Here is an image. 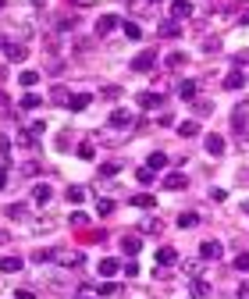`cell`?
<instances>
[{
    "label": "cell",
    "mask_w": 249,
    "mask_h": 299,
    "mask_svg": "<svg viewBox=\"0 0 249 299\" xmlns=\"http://www.w3.org/2000/svg\"><path fill=\"white\" fill-rule=\"evenodd\" d=\"M7 153H11V139H7V136H0V157H7Z\"/></svg>",
    "instance_id": "45"
},
{
    "label": "cell",
    "mask_w": 249,
    "mask_h": 299,
    "mask_svg": "<svg viewBox=\"0 0 249 299\" xmlns=\"http://www.w3.org/2000/svg\"><path fill=\"white\" fill-rule=\"evenodd\" d=\"M135 103H139L143 111H157V107L164 103V93H139V96H135Z\"/></svg>",
    "instance_id": "2"
},
{
    "label": "cell",
    "mask_w": 249,
    "mask_h": 299,
    "mask_svg": "<svg viewBox=\"0 0 249 299\" xmlns=\"http://www.w3.org/2000/svg\"><path fill=\"white\" fill-rule=\"evenodd\" d=\"M103 96H107V100H118V96H121V89H118V86H107V89H103Z\"/></svg>",
    "instance_id": "43"
},
{
    "label": "cell",
    "mask_w": 249,
    "mask_h": 299,
    "mask_svg": "<svg viewBox=\"0 0 249 299\" xmlns=\"http://www.w3.org/2000/svg\"><path fill=\"white\" fill-rule=\"evenodd\" d=\"M189 296L192 299H207L210 296V285H207L203 278H192V282H189Z\"/></svg>",
    "instance_id": "8"
},
{
    "label": "cell",
    "mask_w": 249,
    "mask_h": 299,
    "mask_svg": "<svg viewBox=\"0 0 249 299\" xmlns=\"http://www.w3.org/2000/svg\"><path fill=\"white\" fill-rule=\"evenodd\" d=\"M182 65H185V54H171L167 57V68H182Z\"/></svg>",
    "instance_id": "37"
},
{
    "label": "cell",
    "mask_w": 249,
    "mask_h": 299,
    "mask_svg": "<svg viewBox=\"0 0 249 299\" xmlns=\"http://www.w3.org/2000/svg\"><path fill=\"white\" fill-rule=\"evenodd\" d=\"M39 103H43V100H39V96H36V93H25V96H21V103H18V107H21V111H36V107H39Z\"/></svg>",
    "instance_id": "25"
},
{
    "label": "cell",
    "mask_w": 249,
    "mask_h": 299,
    "mask_svg": "<svg viewBox=\"0 0 249 299\" xmlns=\"http://www.w3.org/2000/svg\"><path fill=\"white\" fill-rule=\"evenodd\" d=\"M68 224H72V228H85V224H89V218H85L82 210H75V214L68 218Z\"/></svg>",
    "instance_id": "33"
},
{
    "label": "cell",
    "mask_w": 249,
    "mask_h": 299,
    "mask_svg": "<svg viewBox=\"0 0 249 299\" xmlns=\"http://www.w3.org/2000/svg\"><path fill=\"white\" fill-rule=\"evenodd\" d=\"M178 136H185V139L199 136V121H182V125H178Z\"/></svg>",
    "instance_id": "21"
},
{
    "label": "cell",
    "mask_w": 249,
    "mask_h": 299,
    "mask_svg": "<svg viewBox=\"0 0 249 299\" xmlns=\"http://www.w3.org/2000/svg\"><path fill=\"white\" fill-rule=\"evenodd\" d=\"M210 111H214V103H210V100H199V103H196V114H199V118H207Z\"/></svg>",
    "instance_id": "35"
},
{
    "label": "cell",
    "mask_w": 249,
    "mask_h": 299,
    "mask_svg": "<svg viewBox=\"0 0 249 299\" xmlns=\"http://www.w3.org/2000/svg\"><path fill=\"white\" fill-rule=\"evenodd\" d=\"M161 228H164V224L157 221V218H150V221H143V231H161Z\"/></svg>",
    "instance_id": "41"
},
{
    "label": "cell",
    "mask_w": 249,
    "mask_h": 299,
    "mask_svg": "<svg viewBox=\"0 0 249 299\" xmlns=\"http://www.w3.org/2000/svg\"><path fill=\"white\" fill-rule=\"evenodd\" d=\"M32 200H36L39 207H47V203L54 200V189H50V185L43 182V185H36V189H32Z\"/></svg>",
    "instance_id": "9"
},
{
    "label": "cell",
    "mask_w": 249,
    "mask_h": 299,
    "mask_svg": "<svg viewBox=\"0 0 249 299\" xmlns=\"http://www.w3.org/2000/svg\"><path fill=\"white\" fill-rule=\"evenodd\" d=\"M118 25H121V18H118V14H103V18L96 22V36H110Z\"/></svg>",
    "instance_id": "4"
},
{
    "label": "cell",
    "mask_w": 249,
    "mask_h": 299,
    "mask_svg": "<svg viewBox=\"0 0 249 299\" xmlns=\"http://www.w3.org/2000/svg\"><path fill=\"white\" fill-rule=\"evenodd\" d=\"M146 167H150V171L167 167V153H164V150H153V153H150V160H146Z\"/></svg>",
    "instance_id": "14"
},
{
    "label": "cell",
    "mask_w": 249,
    "mask_h": 299,
    "mask_svg": "<svg viewBox=\"0 0 249 299\" xmlns=\"http://www.w3.org/2000/svg\"><path fill=\"white\" fill-rule=\"evenodd\" d=\"M18 82H21L25 89H32V86L39 82V75H36V72H21V75H18Z\"/></svg>",
    "instance_id": "30"
},
{
    "label": "cell",
    "mask_w": 249,
    "mask_h": 299,
    "mask_svg": "<svg viewBox=\"0 0 249 299\" xmlns=\"http://www.w3.org/2000/svg\"><path fill=\"white\" fill-rule=\"evenodd\" d=\"M89 100H93L89 93H79V96H72V100H68V107H72V111H85V107H89Z\"/></svg>",
    "instance_id": "23"
},
{
    "label": "cell",
    "mask_w": 249,
    "mask_h": 299,
    "mask_svg": "<svg viewBox=\"0 0 249 299\" xmlns=\"http://www.w3.org/2000/svg\"><path fill=\"white\" fill-rule=\"evenodd\" d=\"M164 189H171V193H178V189H185L189 185V175H182V171H171V175H164V182H161Z\"/></svg>",
    "instance_id": "3"
},
{
    "label": "cell",
    "mask_w": 249,
    "mask_h": 299,
    "mask_svg": "<svg viewBox=\"0 0 249 299\" xmlns=\"http://www.w3.org/2000/svg\"><path fill=\"white\" fill-rule=\"evenodd\" d=\"M171 264H178V249L161 246V249H157V267H171Z\"/></svg>",
    "instance_id": "6"
},
{
    "label": "cell",
    "mask_w": 249,
    "mask_h": 299,
    "mask_svg": "<svg viewBox=\"0 0 249 299\" xmlns=\"http://www.w3.org/2000/svg\"><path fill=\"white\" fill-rule=\"evenodd\" d=\"M153 65H157V50H143L132 61V72H153Z\"/></svg>",
    "instance_id": "1"
},
{
    "label": "cell",
    "mask_w": 249,
    "mask_h": 299,
    "mask_svg": "<svg viewBox=\"0 0 249 299\" xmlns=\"http://www.w3.org/2000/svg\"><path fill=\"white\" fill-rule=\"evenodd\" d=\"M4 242H7V231H4V228H0V246H4Z\"/></svg>",
    "instance_id": "50"
},
{
    "label": "cell",
    "mask_w": 249,
    "mask_h": 299,
    "mask_svg": "<svg viewBox=\"0 0 249 299\" xmlns=\"http://www.w3.org/2000/svg\"><path fill=\"white\" fill-rule=\"evenodd\" d=\"M121 249H125L128 257H135V253L143 249V239H139V235H125V239H121Z\"/></svg>",
    "instance_id": "12"
},
{
    "label": "cell",
    "mask_w": 249,
    "mask_h": 299,
    "mask_svg": "<svg viewBox=\"0 0 249 299\" xmlns=\"http://www.w3.org/2000/svg\"><path fill=\"white\" fill-rule=\"evenodd\" d=\"M50 100H54V103H64V107H68V100H72V96H68V89H64V86H57V89L50 93Z\"/></svg>",
    "instance_id": "28"
},
{
    "label": "cell",
    "mask_w": 249,
    "mask_h": 299,
    "mask_svg": "<svg viewBox=\"0 0 249 299\" xmlns=\"http://www.w3.org/2000/svg\"><path fill=\"white\" fill-rule=\"evenodd\" d=\"M171 18H174V22L192 18V4H189V0H174V4H171Z\"/></svg>",
    "instance_id": "7"
},
{
    "label": "cell",
    "mask_w": 249,
    "mask_h": 299,
    "mask_svg": "<svg viewBox=\"0 0 249 299\" xmlns=\"http://www.w3.org/2000/svg\"><path fill=\"white\" fill-rule=\"evenodd\" d=\"M64 196H68V203H82V200H85V185H72Z\"/></svg>",
    "instance_id": "26"
},
{
    "label": "cell",
    "mask_w": 249,
    "mask_h": 299,
    "mask_svg": "<svg viewBox=\"0 0 249 299\" xmlns=\"http://www.w3.org/2000/svg\"><path fill=\"white\" fill-rule=\"evenodd\" d=\"M242 86H246V75L239 72V68H235V72L224 78V89H242Z\"/></svg>",
    "instance_id": "19"
},
{
    "label": "cell",
    "mask_w": 249,
    "mask_h": 299,
    "mask_svg": "<svg viewBox=\"0 0 249 299\" xmlns=\"http://www.w3.org/2000/svg\"><path fill=\"white\" fill-rule=\"evenodd\" d=\"M118 271H121V264H118L114 257H103V260H100V274H103V278H114Z\"/></svg>",
    "instance_id": "13"
},
{
    "label": "cell",
    "mask_w": 249,
    "mask_h": 299,
    "mask_svg": "<svg viewBox=\"0 0 249 299\" xmlns=\"http://www.w3.org/2000/svg\"><path fill=\"white\" fill-rule=\"evenodd\" d=\"M118 167H121V164H103V167H100V175H103V178H114V175H118Z\"/></svg>",
    "instance_id": "38"
},
{
    "label": "cell",
    "mask_w": 249,
    "mask_h": 299,
    "mask_svg": "<svg viewBox=\"0 0 249 299\" xmlns=\"http://www.w3.org/2000/svg\"><path fill=\"white\" fill-rule=\"evenodd\" d=\"M242 214H249V203H242Z\"/></svg>",
    "instance_id": "52"
},
{
    "label": "cell",
    "mask_w": 249,
    "mask_h": 299,
    "mask_svg": "<svg viewBox=\"0 0 249 299\" xmlns=\"http://www.w3.org/2000/svg\"><path fill=\"white\" fill-rule=\"evenodd\" d=\"M235 271H249V253H239L235 257Z\"/></svg>",
    "instance_id": "36"
},
{
    "label": "cell",
    "mask_w": 249,
    "mask_h": 299,
    "mask_svg": "<svg viewBox=\"0 0 249 299\" xmlns=\"http://www.w3.org/2000/svg\"><path fill=\"white\" fill-rule=\"evenodd\" d=\"M96 214H100V218H103V214H114V200H103V196H100V200H96Z\"/></svg>",
    "instance_id": "29"
},
{
    "label": "cell",
    "mask_w": 249,
    "mask_h": 299,
    "mask_svg": "<svg viewBox=\"0 0 249 299\" xmlns=\"http://www.w3.org/2000/svg\"><path fill=\"white\" fill-rule=\"evenodd\" d=\"M125 274H128V278H135V274H139V264H135V260H128V264H125Z\"/></svg>",
    "instance_id": "44"
},
{
    "label": "cell",
    "mask_w": 249,
    "mask_h": 299,
    "mask_svg": "<svg viewBox=\"0 0 249 299\" xmlns=\"http://www.w3.org/2000/svg\"><path fill=\"white\" fill-rule=\"evenodd\" d=\"M32 4H36V7H43V4H47V0H32Z\"/></svg>",
    "instance_id": "51"
},
{
    "label": "cell",
    "mask_w": 249,
    "mask_h": 299,
    "mask_svg": "<svg viewBox=\"0 0 249 299\" xmlns=\"http://www.w3.org/2000/svg\"><path fill=\"white\" fill-rule=\"evenodd\" d=\"M4 7H7V0H0V11H4Z\"/></svg>",
    "instance_id": "53"
},
{
    "label": "cell",
    "mask_w": 249,
    "mask_h": 299,
    "mask_svg": "<svg viewBox=\"0 0 249 299\" xmlns=\"http://www.w3.org/2000/svg\"><path fill=\"white\" fill-rule=\"evenodd\" d=\"M96 292H100V296H118V285H114V282H100Z\"/></svg>",
    "instance_id": "32"
},
{
    "label": "cell",
    "mask_w": 249,
    "mask_h": 299,
    "mask_svg": "<svg viewBox=\"0 0 249 299\" xmlns=\"http://www.w3.org/2000/svg\"><path fill=\"white\" fill-rule=\"evenodd\" d=\"M221 253H224V246L214 242V239H207V242L199 246V257H203V260H221Z\"/></svg>",
    "instance_id": "5"
},
{
    "label": "cell",
    "mask_w": 249,
    "mask_h": 299,
    "mask_svg": "<svg viewBox=\"0 0 249 299\" xmlns=\"http://www.w3.org/2000/svg\"><path fill=\"white\" fill-rule=\"evenodd\" d=\"M7 47H11V39H7V36L0 32V50H7Z\"/></svg>",
    "instance_id": "48"
},
{
    "label": "cell",
    "mask_w": 249,
    "mask_h": 299,
    "mask_svg": "<svg viewBox=\"0 0 249 299\" xmlns=\"http://www.w3.org/2000/svg\"><path fill=\"white\" fill-rule=\"evenodd\" d=\"M242 125H246V103H239V107L232 111V129L242 132Z\"/></svg>",
    "instance_id": "18"
},
{
    "label": "cell",
    "mask_w": 249,
    "mask_h": 299,
    "mask_svg": "<svg viewBox=\"0 0 249 299\" xmlns=\"http://www.w3.org/2000/svg\"><path fill=\"white\" fill-rule=\"evenodd\" d=\"M0 103H4V93H0Z\"/></svg>",
    "instance_id": "55"
},
{
    "label": "cell",
    "mask_w": 249,
    "mask_h": 299,
    "mask_svg": "<svg viewBox=\"0 0 249 299\" xmlns=\"http://www.w3.org/2000/svg\"><path fill=\"white\" fill-rule=\"evenodd\" d=\"M135 178H139L143 185H150V182L157 178V171H150V167H139V171H135Z\"/></svg>",
    "instance_id": "31"
},
{
    "label": "cell",
    "mask_w": 249,
    "mask_h": 299,
    "mask_svg": "<svg viewBox=\"0 0 249 299\" xmlns=\"http://www.w3.org/2000/svg\"><path fill=\"white\" fill-rule=\"evenodd\" d=\"M121 29H125V36H128V39H139V36H143L139 22H132V18H128V22H121Z\"/></svg>",
    "instance_id": "24"
},
{
    "label": "cell",
    "mask_w": 249,
    "mask_h": 299,
    "mask_svg": "<svg viewBox=\"0 0 249 299\" xmlns=\"http://www.w3.org/2000/svg\"><path fill=\"white\" fill-rule=\"evenodd\" d=\"M25 57H29V50H25L21 43H11V47H7V61L18 65V61H25Z\"/></svg>",
    "instance_id": "17"
},
{
    "label": "cell",
    "mask_w": 249,
    "mask_h": 299,
    "mask_svg": "<svg viewBox=\"0 0 249 299\" xmlns=\"http://www.w3.org/2000/svg\"><path fill=\"white\" fill-rule=\"evenodd\" d=\"M18 299H36V296H32L29 289H18Z\"/></svg>",
    "instance_id": "47"
},
{
    "label": "cell",
    "mask_w": 249,
    "mask_h": 299,
    "mask_svg": "<svg viewBox=\"0 0 249 299\" xmlns=\"http://www.w3.org/2000/svg\"><path fill=\"white\" fill-rule=\"evenodd\" d=\"M79 299H89V296H85V292H82V296H79Z\"/></svg>",
    "instance_id": "54"
},
{
    "label": "cell",
    "mask_w": 249,
    "mask_h": 299,
    "mask_svg": "<svg viewBox=\"0 0 249 299\" xmlns=\"http://www.w3.org/2000/svg\"><path fill=\"white\" fill-rule=\"evenodd\" d=\"M4 185H7V164L0 167V189H4Z\"/></svg>",
    "instance_id": "46"
},
{
    "label": "cell",
    "mask_w": 249,
    "mask_h": 299,
    "mask_svg": "<svg viewBox=\"0 0 249 299\" xmlns=\"http://www.w3.org/2000/svg\"><path fill=\"white\" fill-rule=\"evenodd\" d=\"M75 25H79V18H61V22H57V29H61V32H72Z\"/></svg>",
    "instance_id": "34"
},
{
    "label": "cell",
    "mask_w": 249,
    "mask_h": 299,
    "mask_svg": "<svg viewBox=\"0 0 249 299\" xmlns=\"http://www.w3.org/2000/svg\"><path fill=\"white\" fill-rule=\"evenodd\" d=\"M210 200H214V203H224L228 193H224V189H210Z\"/></svg>",
    "instance_id": "42"
},
{
    "label": "cell",
    "mask_w": 249,
    "mask_h": 299,
    "mask_svg": "<svg viewBox=\"0 0 249 299\" xmlns=\"http://www.w3.org/2000/svg\"><path fill=\"white\" fill-rule=\"evenodd\" d=\"M110 125H114V129H125V125H132V111H125V107H118V111L110 114Z\"/></svg>",
    "instance_id": "10"
},
{
    "label": "cell",
    "mask_w": 249,
    "mask_h": 299,
    "mask_svg": "<svg viewBox=\"0 0 249 299\" xmlns=\"http://www.w3.org/2000/svg\"><path fill=\"white\" fill-rule=\"evenodd\" d=\"M7 218H25V207H21V203H11V207H7Z\"/></svg>",
    "instance_id": "39"
},
{
    "label": "cell",
    "mask_w": 249,
    "mask_h": 299,
    "mask_svg": "<svg viewBox=\"0 0 249 299\" xmlns=\"http://www.w3.org/2000/svg\"><path fill=\"white\" fill-rule=\"evenodd\" d=\"M196 224H199V214H196V210H185V214L178 218V228H185V231L196 228Z\"/></svg>",
    "instance_id": "20"
},
{
    "label": "cell",
    "mask_w": 249,
    "mask_h": 299,
    "mask_svg": "<svg viewBox=\"0 0 249 299\" xmlns=\"http://www.w3.org/2000/svg\"><path fill=\"white\" fill-rule=\"evenodd\" d=\"M0 271H7V274L21 271V257H4V260H0Z\"/></svg>",
    "instance_id": "22"
},
{
    "label": "cell",
    "mask_w": 249,
    "mask_h": 299,
    "mask_svg": "<svg viewBox=\"0 0 249 299\" xmlns=\"http://www.w3.org/2000/svg\"><path fill=\"white\" fill-rule=\"evenodd\" d=\"M207 153H210V157H221V153H224V139H221L217 132L207 136Z\"/></svg>",
    "instance_id": "15"
},
{
    "label": "cell",
    "mask_w": 249,
    "mask_h": 299,
    "mask_svg": "<svg viewBox=\"0 0 249 299\" xmlns=\"http://www.w3.org/2000/svg\"><path fill=\"white\" fill-rule=\"evenodd\" d=\"M239 22H242V25H249V7L242 11V14H239Z\"/></svg>",
    "instance_id": "49"
},
{
    "label": "cell",
    "mask_w": 249,
    "mask_h": 299,
    "mask_svg": "<svg viewBox=\"0 0 249 299\" xmlns=\"http://www.w3.org/2000/svg\"><path fill=\"white\" fill-rule=\"evenodd\" d=\"M178 96H182V100H192V96H196V82H192V78L182 82V86H178Z\"/></svg>",
    "instance_id": "27"
},
{
    "label": "cell",
    "mask_w": 249,
    "mask_h": 299,
    "mask_svg": "<svg viewBox=\"0 0 249 299\" xmlns=\"http://www.w3.org/2000/svg\"><path fill=\"white\" fill-rule=\"evenodd\" d=\"M132 207H139V210H153V207H157V196L139 193V196H132Z\"/></svg>",
    "instance_id": "11"
},
{
    "label": "cell",
    "mask_w": 249,
    "mask_h": 299,
    "mask_svg": "<svg viewBox=\"0 0 249 299\" xmlns=\"http://www.w3.org/2000/svg\"><path fill=\"white\" fill-rule=\"evenodd\" d=\"M93 153H96L93 143H82V146H79V157H82V160H93Z\"/></svg>",
    "instance_id": "40"
},
{
    "label": "cell",
    "mask_w": 249,
    "mask_h": 299,
    "mask_svg": "<svg viewBox=\"0 0 249 299\" xmlns=\"http://www.w3.org/2000/svg\"><path fill=\"white\" fill-rule=\"evenodd\" d=\"M157 32H161V36H167V39H174V36L182 32V25H178L174 18H167V22H161V29H157Z\"/></svg>",
    "instance_id": "16"
}]
</instances>
